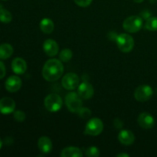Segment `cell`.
I'll use <instances>...</instances> for the list:
<instances>
[{
	"label": "cell",
	"mask_w": 157,
	"mask_h": 157,
	"mask_svg": "<svg viewBox=\"0 0 157 157\" xmlns=\"http://www.w3.org/2000/svg\"><path fill=\"white\" fill-rule=\"evenodd\" d=\"M133 1L136 3H141V2H143L144 0H133Z\"/></svg>",
	"instance_id": "obj_32"
},
{
	"label": "cell",
	"mask_w": 157,
	"mask_h": 157,
	"mask_svg": "<svg viewBox=\"0 0 157 157\" xmlns=\"http://www.w3.org/2000/svg\"><path fill=\"white\" fill-rule=\"evenodd\" d=\"M113 125H114L115 127H117V129L122 128L123 126H124V123L122 122V121H121L120 119L117 118L113 121Z\"/></svg>",
	"instance_id": "obj_28"
},
{
	"label": "cell",
	"mask_w": 157,
	"mask_h": 157,
	"mask_svg": "<svg viewBox=\"0 0 157 157\" xmlns=\"http://www.w3.org/2000/svg\"><path fill=\"white\" fill-rule=\"evenodd\" d=\"M15 101L11 98H3L0 100V113L2 114H10L15 111Z\"/></svg>",
	"instance_id": "obj_12"
},
{
	"label": "cell",
	"mask_w": 157,
	"mask_h": 157,
	"mask_svg": "<svg viewBox=\"0 0 157 157\" xmlns=\"http://www.w3.org/2000/svg\"><path fill=\"white\" fill-rule=\"evenodd\" d=\"M117 45L120 51L124 53H129L134 48L135 41L133 37L127 33L120 34L116 38Z\"/></svg>",
	"instance_id": "obj_2"
},
{
	"label": "cell",
	"mask_w": 157,
	"mask_h": 157,
	"mask_svg": "<svg viewBox=\"0 0 157 157\" xmlns=\"http://www.w3.org/2000/svg\"><path fill=\"white\" fill-rule=\"evenodd\" d=\"M13 52V47L10 44L4 43V44H0V59H8L12 56Z\"/></svg>",
	"instance_id": "obj_19"
},
{
	"label": "cell",
	"mask_w": 157,
	"mask_h": 157,
	"mask_svg": "<svg viewBox=\"0 0 157 157\" xmlns=\"http://www.w3.org/2000/svg\"><path fill=\"white\" fill-rule=\"evenodd\" d=\"M143 18L139 15H131L126 18L123 22V28L129 33H136L143 27Z\"/></svg>",
	"instance_id": "obj_3"
},
{
	"label": "cell",
	"mask_w": 157,
	"mask_h": 157,
	"mask_svg": "<svg viewBox=\"0 0 157 157\" xmlns=\"http://www.w3.org/2000/svg\"><path fill=\"white\" fill-rule=\"evenodd\" d=\"M61 84L66 90H74L78 88V87L79 86L80 78L78 75L75 73L69 72L63 77L62 80H61Z\"/></svg>",
	"instance_id": "obj_7"
},
{
	"label": "cell",
	"mask_w": 157,
	"mask_h": 157,
	"mask_svg": "<svg viewBox=\"0 0 157 157\" xmlns=\"http://www.w3.org/2000/svg\"><path fill=\"white\" fill-rule=\"evenodd\" d=\"M43 50L48 57H55L59 52V46L55 40L48 38L43 43Z\"/></svg>",
	"instance_id": "obj_13"
},
{
	"label": "cell",
	"mask_w": 157,
	"mask_h": 157,
	"mask_svg": "<svg viewBox=\"0 0 157 157\" xmlns=\"http://www.w3.org/2000/svg\"><path fill=\"white\" fill-rule=\"evenodd\" d=\"M2 144H3L2 140L1 138H0V149H1V148H2Z\"/></svg>",
	"instance_id": "obj_33"
},
{
	"label": "cell",
	"mask_w": 157,
	"mask_h": 157,
	"mask_svg": "<svg viewBox=\"0 0 157 157\" xmlns=\"http://www.w3.org/2000/svg\"><path fill=\"white\" fill-rule=\"evenodd\" d=\"M13 117L15 121H18V122H23L26 118L25 113L22 110H15V111H14Z\"/></svg>",
	"instance_id": "obj_25"
},
{
	"label": "cell",
	"mask_w": 157,
	"mask_h": 157,
	"mask_svg": "<svg viewBox=\"0 0 157 157\" xmlns=\"http://www.w3.org/2000/svg\"><path fill=\"white\" fill-rule=\"evenodd\" d=\"M64 102L67 109L72 113H78L80 109L83 107L82 99L78 95V92H69L65 96Z\"/></svg>",
	"instance_id": "obj_4"
},
{
	"label": "cell",
	"mask_w": 157,
	"mask_h": 157,
	"mask_svg": "<svg viewBox=\"0 0 157 157\" xmlns=\"http://www.w3.org/2000/svg\"><path fill=\"white\" fill-rule=\"evenodd\" d=\"M44 104L48 111L58 112L62 107V98L57 94H50L44 98Z\"/></svg>",
	"instance_id": "obj_6"
},
{
	"label": "cell",
	"mask_w": 157,
	"mask_h": 157,
	"mask_svg": "<svg viewBox=\"0 0 157 157\" xmlns=\"http://www.w3.org/2000/svg\"><path fill=\"white\" fill-rule=\"evenodd\" d=\"M12 70L16 75H23L27 70V63L21 58H14L12 61Z\"/></svg>",
	"instance_id": "obj_14"
},
{
	"label": "cell",
	"mask_w": 157,
	"mask_h": 157,
	"mask_svg": "<svg viewBox=\"0 0 157 157\" xmlns=\"http://www.w3.org/2000/svg\"><path fill=\"white\" fill-rule=\"evenodd\" d=\"M12 15L7 9L1 8L0 9V21L5 24H9L12 21Z\"/></svg>",
	"instance_id": "obj_20"
},
{
	"label": "cell",
	"mask_w": 157,
	"mask_h": 157,
	"mask_svg": "<svg viewBox=\"0 0 157 157\" xmlns=\"http://www.w3.org/2000/svg\"><path fill=\"white\" fill-rule=\"evenodd\" d=\"M85 155L87 157H98L100 156V150L96 147H90L86 150Z\"/></svg>",
	"instance_id": "obj_23"
},
{
	"label": "cell",
	"mask_w": 157,
	"mask_h": 157,
	"mask_svg": "<svg viewBox=\"0 0 157 157\" xmlns=\"http://www.w3.org/2000/svg\"><path fill=\"white\" fill-rule=\"evenodd\" d=\"M78 94L82 100L90 99L94 94L93 85L88 82L81 83L78 87Z\"/></svg>",
	"instance_id": "obj_9"
},
{
	"label": "cell",
	"mask_w": 157,
	"mask_h": 157,
	"mask_svg": "<svg viewBox=\"0 0 157 157\" xmlns=\"http://www.w3.org/2000/svg\"><path fill=\"white\" fill-rule=\"evenodd\" d=\"M118 140L120 143L124 146H130L134 143L135 135L129 130H121L118 135Z\"/></svg>",
	"instance_id": "obj_15"
},
{
	"label": "cell",
	"mask_w": 157,
	"mask_h": 157,
	"mask_svg": "<svg viewBox=\"0 0 157 157\" xmlns=\"http://www.w3.org/2000/svg\"><path fill=\"white\" fill-rule=\"evenodd\" d=\"M153 90L150 86L143 84L139 86L134 91V98L139 102H146L152 98Z\"/></svg>",
	"instance_id": "obj_8"
},
{
	"label": "cell",
	"mask_w": 157,
	"mask_h": 157,
	"mask_svg": "<svg viewBox=\"0 0 157 157\" xmlns=\"http://www.w3.org/2000/svg\"><path fill=\"white\" fill-rule=\"evenodd\" d=\"M144 28L151 32L157 31V17H150L147 18L144 25Z\"/></svg>",
	"instance_id": "obj_21"
},
{
	"label": "cell",
	"mask_w": 157,
	"mask_h": 157,
	"mask_svg": "<svg viewBox=\"0 0 157 157\" xmlns=\"http://www.w3.org/2000/svg\"><path fill=\"white\" fill-rule=\"evenodd\" d=\"M38 147L40 151L44 154L50 153L53 149V144L48 136H41L38 139Z\"/></svg>",
	"instance_id": "obj_16"
},
{
	"label": "cell",
	"mask_w": 157,
	"mask_h": 157,
	"mask_svg": "<svg viewBox=\"0 0 157 157\" xmlns=\"http://www.w3.org/2000/svg\"><path fill=\"white\" fill-rule=\"evenodd\" d=\"M150 2L154 3V2H156L157 1V0H150Z\"/></svg>",
	"instance_id": "obj_34"
},
{
	"label": "cell",
	"mask_w": 157,
	"mask_h": 157,
	"mask_svg": "<svg viewBox=\"0 0 157 157\" xmlns=\"http://www.w3.org/2000/svg\"><path fill=\"white\" fill-rule=\"evenodd\" d=\"M40 29L44 34H51L55 29V24L53 21L48 18H44L40 21Z\"/></svg>",
	"instance_id": "obj_18"
},
{
	"label": "cell",
	"mask_w": 157,
	"mask_h": 157,
	"mask_svg": "<svg viewBox=\"0 0 157 157\" xmlns=\"http://www.w3.org/2000/svg\"><path fill=\"white\" fill-rule=\"evenodd\" d=\"M117 156V157H129V156H130V155H129L128 153H119V154H118Z\"/></svg>",
	"instance_id": "obj_31"
},
{
	"label": "cell",
	"mask_w": 157,
	"mask_h": 157,
	"mask_svg": "<svg viewBox=\"0 0 157 157\" xmlns=\"http://www.w3.org/2000/svg\"><path fill=\"white\" fill-rule=\"evenodd\" d=\"M137 122L140 127L146 130L153 128L155 125L154 117L147 112H144L139 115L137 118Z\"/></svg>",
	"instance_id": "obj_10"
},
{
	"label": "cell",
	"mask_w": 157,
	"mask_h": 157,
	"mask_svg": "<svg viewBox=\"0 0 157 157\" xmlns=\"http://www.w3.org/2000/svg\"><path fill=\"white\" fill-rule=\"evenodd\" d=\"M84 156L81 149L75 147H68L61 151V157H82Z\"/></svg>",
	"instance_id": "obj_17"
},
{
	"label": "cell",
	"mask_w": 157,
	"mask_h": 157,
	"mask_svg": "<svg viewBox=\"0 0 157 157\" xmlns=\"http://www.w3.org/2000/svg\"><path fill=\"white\" fill-rule=\"evenodd\" d=\"M6 74V69L5 64L0 61V79H2Z\"/></svg>",
	"instance_id": "obj_27"
},
{
	"label": "cell",
	"mask_w": 157,
	"mask_h": 157,
	"mask_svg": "<svg viewBox=\"0 0 157 157\" xmlns=\"http://www.w3.org/2000/svg\"><path fill=\"white\" fill-rule=\"evenodd\" d=\"M74 1L80 7L85 8L90 6L93 0H74Z\"/></svg>",
	"instance_id": "obj_26"
},
{
	"label": "cell",
	"mask_w": 157,
	"mask_h": 157,
	"mask_svg": "<svg viewBox=\"0 0 157 157\" xmlns=\"http://www.w3.org/2000/svg\"><path fill=\"white\" fill-rule=\"evenodd\" d=\"M73 57V52L71 49L64 48L59 54V60L62 62H68Z\"/></svg>",
	"instance_id": "obj_22"
},
{
	"label": "cell",
	"mask_w": 157,
	"mask_h": 157,
	"mask_svg": "<svg viewBox=\"0 0 157 157\" xmlns=\"http://www.w3.org/2000/svg\"><path fill=\"white\" fill-rule=\"evenodd\" d=\"M104 130V123L100 118L94 117L89 120L85 127L84 133L89 136H96L101 134Z\"/></svg>",
	"instance_id": "obj_5"
},
{
	"label": "cell",
	"mask_w": 157,
	"mask_h": 157,
	"mask_svg": "<svg viewBox=\"0 0 157 157\" xmlns=\"http://www.w3.org/2000/svg\"><path fill=\"white\" fill-rule=\"evenodd\" d=\"M64 65L62 61L55 58L48 60L42 68V76L44 80L49 82L56 81L62 76Z\"/></svg>",
	"instance_id": "obj_1"
},
{
	"label": "cell",
	"mask_w": 157,
	"mask_h": 157,
	"mask_svg": "<svg viewBox=\"0 0 157 157\" xmlns=\"http://www.w3.org/2000/svg\"><path fill=\"white\" fill-rule=\"evenodd\" d=\"M78 115L81 117L82 119L87 120L88 119L89 117L91 115V110L90 109H88L87 107H81V109L79 110V111L78 112Z\"/></svg>",
	"instance_id": "obj_24"
},
{
	"label": "cell",
	"mask_w": 157,
	"mask_h": 157,
	"mask_svg": "<svg viewBox=\"0 0 157 157\" xmlns=\"http://www.w3.org/2000/svg\"><path fill=\"white\" fill-rule=\"evenodd\" d=\"M142 15H143V17H144V18H146V19H147V18H150V12H149L148 11H144V12H142Z\"/></svg>",
	"instance_id": "obj_30"
},
{
	"label": "cell",
	"mask_w": 157,
	"mask_h": 157,
	"mask_svg": "<svg viewBox=\"0 0 157 157\" xmlns=\"http://www.w3.org/2000/svg\"><path fill=\"white\" fill-rule=\"evenodd\" d=\"M2 1H7V0H2Z\"/></svg>",
	"instance_id": "obj_35"
},
{
	"label": "cell",
	"mask_w": 157,
	"mask_h": 157,
	"mask_svg": "<svg viewBox=\"0 0 157 157\" xmlns=\"http://www.w3.org/2000/svg\"><path fill=\"white\" fill-rule=\"evenodd\" d=\"M5 144H6V145L7 146H10L12 145V144H13V139H12V137H6V139H5Z\"/></svg>",
	"instance_id": "obj_29"
},
{
	"label": "cell",
	"mask_w": 157,
	"mask_h": 157,
	"mask_svg": "<svg viewBox=\"0 0 157 157\" xmlns=\"http://www.w3.org/2000/svg\"><path fill=\"white\" fill-rule=\"evenodd\" d=\"M21 85H22V81H21V78L15 75H12V76L8 78L5 83L6 89L11 93H15V92L19 90L21 87Z\"/></svg>",
	"instance_id": "obj_11"
}]
</instances>
